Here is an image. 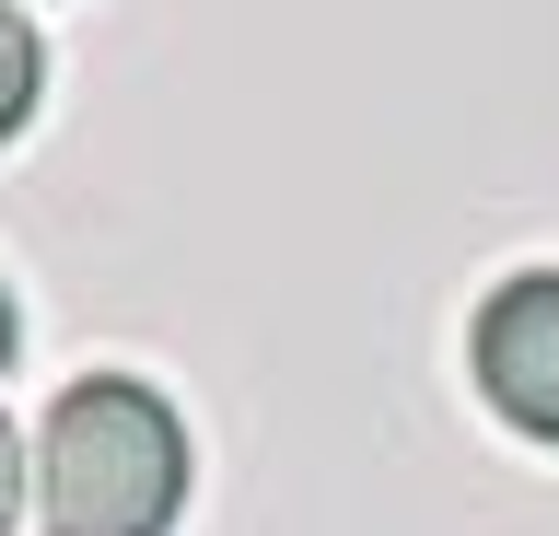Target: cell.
Returning a JSON list of instances; mask_svg holds the SVG:
<instances>
[{
	"label": "cell",
	"mask_w": 559,
	"mask_h": 536,
	"mask_svg": "<svg viewBox=\"0 0 559 536\" xmlns=\"http://www.w3.org/2000/svg\"><path fill=\"white\" fill-rule=\"evenodd\" d=\"M35 501H47V536H164L187 501V420L129 373L70 385L47 420Z\"/></svg>",
	"instance_id": "1"
},
{
	"label": "cell",
	"mask_w": 559,
	"mask_h": 536,
	"mask_svg": "<svg viewBox=\"0 0 559 536\" xmlns=\"http://www.w3.org/2000/svg\"><path fill=\"white\" fill-rule=\"evenodd\" d=\"M478 396L513 431L559 443V269H524L478 303Z\"/></svg>",
	"instance_id": "2"
},
{
	"label": "cell",
	"mask_w": 559,
	"mask_h": 536,
	"mask_svg": "<svg viewBox=\"0 0 559 536\" xmlns=\"http://www.w3.org/2000/svg\"><path fill=\"white\" fill-rule=\"evenodd\" d=\"M35 82H47V47H35L24 12H0V141L35 117Z\"/></svg>",
	"instance_id": "3"
},
{
	"label": "cell",
	"mask_w": 559,
	"mask_h": 536,
	"mask_svg": "<svg viewBox=\"0 0 559 536\" xmlns=\"http://www.w3.org/2000/svg\"><path fill=\"white\" fill-rule=\"evenodd\" d=\"M12 513H24V443H12V420H0V536H12Z\"/></svg>",
	"instance_id": "4"
},
{
	"label": "cell",
	"mask_w": 559,
	"mask_h": 536,
	"mask_svg": "<svg viewBox=\"0 0 559 536\" xmlns=\"http://www.w3.org/2000/svg\"><path fill=\"white\" fill-rule=\"evenodd\" d=\"M12 350H24V315H12V291H0V373H12Z\"/></svg>",
	"instance_id": "5"
}]
</instances>
